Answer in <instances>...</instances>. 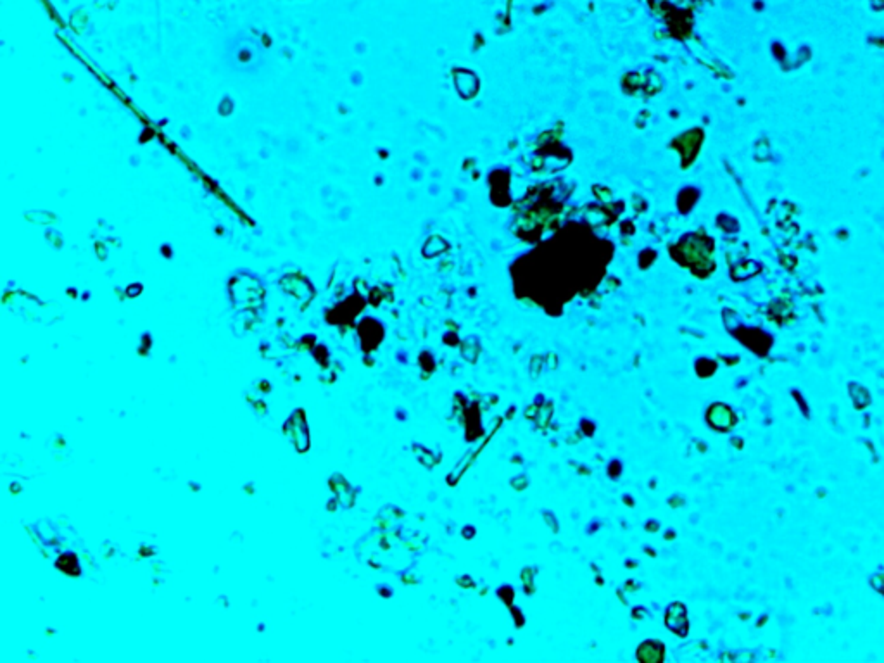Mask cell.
I'll list each match as a JSON object with an SVG mask.
<instances>
[{
	"mask_svg": "<svg viewBox=\"0 0 884 663\" xmlns=\"http://www.w3.org/2000/svg\"><path fill=\"white\" fill-rule=\"evenodd\" d=\"M286 432L288 439L292 441V446H294L299 454L308 453L311 448V439L308 422H306V411L302 408H297V410H294V413L288 416Z\"/></svg>",
	"mask_w": 884,
	"mask_h": 663,
	"instance_id": "obj_1",
	"label": "cell"
},
{
	"mask_svg": "<svg viewBox=\"0 0 884 663\" xmlns=\"http://www.w3.org/2000/svg\"><path fill=\"white\" fill-rule=\"evenodd\" d=\"M56 568L60 572H64L66 575H71V577H77L79 575V563L78 558L73 555V553H64L60 555L58 560H56Z\"/></svg>",
	"mask_w": 884,
	"mask_h": 663,
	"instance_id": "obj_3",
	"label": "cell"
},
{
	"mask_svg": "<svg viewBox=\"0 0 884 663\" xmlns=\"http://www.w3.org/2000/svg\"><path fill=\"white\" fill-rule=\"evenodd\" d=\"M708 420L713 427H719V429L726 430L727 427L731 425V420H732V413L727 406H722V404H715V406L710 408V413H708Z\"/></svg>",
	"mask_w": 884,
	"mask_h": 663,
	"instance_id": "obj_2",
	"label": "cell"
}]
</instances>
